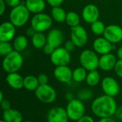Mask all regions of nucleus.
I'll return each mask as SVG.
<instances>
[{
  "mask_svg": "<svg viewBox=\"0 0 122 122\" xmlns=\"http://www.w3.org/2000/svg\"><path fill=\"white\" fill-rule=\"evenodd\" d=\"M118 108L114 97L102 95L96 98L92 104L91 109L93 114L99 118L112 117Z\"/></svg>",
  "mask_w": 122,
  "mask_h": 122,
  "instance_id": "obj_1",
  "label": "nucleus"
},
{
  "mask_svg": "<svg viewBox=\"0 0 122 122\" xmlns=\"http://www.w3.org/2000/svg\"><path fill=\"white\" fill-rule=\"evenodd\" d=\"M24 59L21 52L14 50L10 54L4 57L2 61V68L7 74L18 72L22 67Z\"/></svg>",
  "mask_w": 122,
  "mask_h": 122,
  "instance_id": "obj_2",
  "label": "nucleus"
},
{
  "mask_svg": "<svg viewBox=\"0 0 122 122\" xmlns=\"http://www.w3.org/2000/svg\"><path fill=\"white\" fill-rule=\"evenodd\" d=\"M29 16L30 11L25 4H21L20 5L12 8L9 13V21L16 27H21L28 22Z\"/></svg>",
  "mask_w": 122,
  "mask_h": 122,
  "instance_id": "obj_3",
  "label": "nucleus"
},
{
  "mask_svg": "<svg viewBox=\"0 0 122 122\" xmlns=\"http://www.w3.org/2000/svg\"><path fill=\"white\" fill-rule=\"evenodd\" d=\"M79 61L81 66L89 71L99 68V58L97 53L92 49L84 50L79 56Z\"/></svg>",
  "mask_w": 122,
  "mask_h": 122,
  "instance_id": "obj_4",
  "label": "nucleus"
},
{
  "mask_svg": "<svg viewBox=\"0 0 122 122\" xmlns=\"http://www.w3.org/2000/svg\"><path fill=\"white\" fill-rule=\"evenodd\" d=\"M53 23L51 16L45 13H39L33 16L31 19V26L36 32H44L49 29Z\"/></svg>",
  "mask_w": 122,
  "mask_h": 122,
  "instance_id": "obj_5",
  "label": "nucleus"
},
{
  "mask_svg": "<svg viewBox=\"0 0 122 122\" xmlns=\"http://www.w3.org/2000/svg\"><path fill=\"white\" fill-rule=\"evenodd\" d=\"M66 111L69 119L71 121L76 122L85 115L86 107L84 102L77 98L68 102Z\"/></svg>",
  "mask_w": 122,
  "mask_h": 122,
  "instance_id": "obj_6",
  "label": "nucleus"
},
{
  "mask_svg": "<svg viewBox=\"0 0 122 122\" xmlns=\"http://www.w3.org/2000/svg\"><path fill=\"white\" fill-rule=\"evenodd\" d=\"M34 94L37 99L44 104L53 103L57 97V94L54 88L48 84L39 85L34 92Z\"/></svg>",
  "mask_w": 122,
  "mask_h": 122,
  "instance_id": "obj_7",
  "label": "nucleus"
},
{
  "mask_svg": "<svg viewBox=\"0 0 122 122\" xmlns=\"http://www.w3.org/2000/svg\"><path fill=\"white\" fill-rule=\"evenodd\" d=\"M71 54L64 47L56 48L54 51L50 56L51 63L56 66H66L69 65L71 61Z\"/></svg>",
  "mask_w": 122,
  "mask_h": 122,
  "instance_id": "obj_8",
  "label": "nucleus"
},
{
  "mask_svg": "<svg viewBox=\"0 0 122 122\" xmlns=\"http://www.w3.org/2000/svg\"><path fill=\"white\" fill-rule=\"evenodd\" d=\"M102 89L104 94L115 97L120 92L118 81L112 76H106L102 81Z\"/></svg>",
  "mask_w": 122,
  "mask_h": 122,
  "instance_id": "obj_9",
  "label": "nucleus"
},
{
  "mask_svg": "<svg viewBox=\"0 0 122 122\" xmlns=\"http://www.w3.org/2000/svg\"><path fill=\"white\" fill-rule=\"evenodd\" d=\"M71 40L77 47L84 46L88 41V34L86 29L81 25L71 28Z\"/></svg>",
  "mask_w": 122,
  "mask_h": 122,
  "instance_id": "obj_10",
  "label": "nucleus"
},
{
  "mask_svg": "<svg viewBox=\"0 0 122 122\" xmlns=\"http://www.w3.org/2000/svg\"><path fill=\"white\" fill-rule=\"evenodd\" d=\"M112 44H117L122 41V27L117 24H110L106 26L103 34Z\"/></svg>",
  "mask_w": 122,
  "mask_h": 122,
  "instance_id": "obj_11",
  "label": "nucleus"
},
{
  "mask_svg": "<svg viewBox=\"0 0 122 122\" xmlns=\"http://www.w3.org/2000/svg\"><path fill=\"white\" fill-rule=\"evenodd\" d=\"M47 122H69V117L66 109L56 107L50 109L46 116Z\"/></svg>",
  "mask_w": 122,
  "mask_h": 122,
  "instance_id": "obj_12",
  "label": "nucleus"
},
{
  "mask_svg": "<svg viewBox=\"0 0 122 122\" xmlns=\"http://www.w3.org/2000/svg\"><path fill=\"white\" fill-rule=\"evenodd\" d=\"M72 73L73 71L68 65L59 66L54 70V76L59 82L68 84L72 80Z\"/></svg>",
  "mask_w": 122,
  "mask_h": 122,
  "instance_id": "obj_13",
  "label": "nucleus"
},
{
  "mask_svg": "<svg viewBox=\"0 0 122 122\" xmlns=\"http://www.w3.org/2000/svg\"><path fill=\"white\" fill-rule=\"evenodd\" d=\"M115 49V46L109 41L107 39L103 37L97 38L93 42V49L97 54L104 55L109 53H111L112 49Z\"/></svg>",
  "mask_w": 122,
  "mask_h": 122,
  "instance_id": "obj_14",
  "label": "nucleus"
},
{
  "mask_svg": "<svg viewBox=\"0 0 122 122\" xmlns=\"http://www.w3.org/2000/svg\"><path fill=\"white\" fill-rule=\"evenodd\" d=\"M81 16L86 22L92 24L93 22L99 20V9L95 4H89L84 7Z\"/></svg>",
  "mask_w": 122,
  "mask_h": 122,
  "instance_id": "obj_15",
  "label": "nucleus"
},
{
  "mask_svg": "<svg viewBox=\"0 0 122 122\" xmlns=\"http://www.w3.org/2000/svg\"><path fill=\"white\" fill-rule=\"evenodd\" d=\"M16 26L9 21L0 26V41H10L15 36Z\"/></svg>",
  "mask_w": 122,
  "mask_h": 122,
  "instance_id": "obj_16",
  "label": "nucleus"
},
{
  "mask_svg": "<svg viewBox=\"0 0 122 122\" xmlns=\"http://www.w3.org/2000/svg\"><path fill=\"white\" fill-rule=\"evenodd\" d=\"M117 61V56L112 53L102 55V56L99 57V68L104 71H111L114 69Z\"/></svg>",
  "mask_w": 122,
  "mask_h": 122,
  "instance_id": "obj_17",
  "label": "nucleus"
},
{
  "mask_svg": "<svg viewBox=\"0 0 122 122\" xmlns=\"http://www.w3.org/2000/svg\"><path fill=\"white\" fill-rule=\"evenodd\" d=\"M46 39L48 44H51L54 48H58L60 47L63 43L64 34L60 29H53L49 31Z\"/></svg>",
  "mask_w": 122,
  "mask_h": 122,
  "instance_id": "obj_18",
  "label": "nucleus"
},
{
  "mask_svg": "<svg viewBox=\"0 0 122 122\" xmlns=\"http://www.w3.org/2000/svg\"><path fill=\"white\" fill-rule=\"evenodd\" d=\"M6 81L11 88L16 90L21 89L24 87V78L18 72L7 74Z\"/></svg>",
  "mask_w": 122,
  "mask_h": 122,
  "instance_id": "obj_19",
  "label": "nucleus"
},
{
  "mask_svg": "<svg viewBox=\"0 0 122 122\" xmlns=\"http://www.w3.org/2000/svg\"><path fill=\"white\" fill-rule=\"evenodd\" d=\"M24 4L30 13L34 14L41 13L46 7L44 0H26Z\"/></svg>",
  "mask_w": 122,
  "mask_h": 122,
  "instance_id": "obj_20",
  "label": "nucleus"
},
{
  "mask_svg": "<svg viewBox=\"0 0 122 122\" xmlns=\"http://www.w3.org/2000/svg\"><path fill=\"white\" fill-rule=\"evenodd\" d=\"M2 117V119L6 122H23V115L21 113L12 108L4 111Z\"/></svg>",
  "mask_w": 122,
  "mask_h": 122,
  "instance_id": "obj_21",
  "label": "nucleus"
},
{
  "mask_svg": "<svg viewBox=\"0 0 122 122\" xmlns=\"http://www.w3.org/2000/svg\"><path fill=\"white\" fill-rule=\"evenodd\" d=\"M39 83L36 76L28 75L24 77V88L29 92H35L39 87Z\"/></svg>",
  "mask_w": 122,
  "mask_h": 122,
  "instance_id": "obj_22",
  "label": "nucleus"
},
{
  "mask_svg": "<svg viewBox=\"0 0 122 122\" xmlns=\"http://www.w3.org/2000/svg\"><path fill=\"white\" fill-rule=\"evenodd\" d=\"M51 14L52 19L55 21L59 22V23H62L66 21L67 13L62 7L59 6L52 7Z\"/></svg>",
  "mask_w": 122,
  "mask_h": 122,
  "instance_id": "obj_23",
  "label": "nucleus"
},
{
  "mask_svg": "<svg viewBox=\"0 0 122 122\" xmlns=\"http://www.w3.org/2000/svg\"><path fill=\"white\" fill-rule=\"evenodd\" d=\"M31 44L36 49H43V47L47 44L46 36L43 32H36L31 37Z\"/></svg>",
  "mask_w": 122,
  "mask_h": 122,
  "instance_id": "obj_24",
  "label": "nucleus"
},
{
  "mask_svg": "<svg viewBox=\"0 0 122 122\" xmlns=\"http://www.w3.org/2000/svg\"><path fill=\"white\" fill-rule=\"evenodd\" d=\"M12 45L14 47V50L19 52H21L24 51L27 47L28 45L27 38L24 35H19L14 39Z\"/></svg>",
  "mask_w": 122,
  "mask_h": 122,
  "instance_id": "obj_25",
  "label": "nucleus"
},
{
  "mask_svg": "<svg viewBox=\"0 0 122 122\" xmlns=\"http://www.w3.org/2000/svg\"><path fill=\"white\" fill-rule=\"evenodd\" d=\"M87 70L82 66H79L73 70L72 73V80L75 82L80 83L84 81H86L87 76Z\"/></svg>",
  "mask_w": 122,
  "mask_h": 122,
  "instance_id": "obj_26",
  "label": "nucleus"
},
{
  "mask_svg": "<svg viewBox=\"0 0 122 122\" xmlns=\"http://www.w3.org/2000/svg\"><path fill=\"white\" fill-rule=\"evenodd\" d=\"M100 74L97 70H93L89 71L86 79V82L89 86H95L100 81Z\"/></svg>",
  "mask_w": 122,
  "mask_h": 122,
  "instance_id": "obj_27",
  "label": "nucleus"
},
{
  "mask_svg": "<svg viewBox=\"0 0 122 122\" xmlns=\"http://www.w3.org/2000/svg\"><path fill=\"white\" fill-rule=\"evenodd\" d=\"M68 26H69L71 28L76 26L78 25H80V16L79 15L74 12V11H69L66 14V18L65 21Z\"/></svg>",
  "mask_w": 122,
  "mask_h": 122,
  "instance_id": "obj_28",
  "label": "nucleus"
},
{
  "mask_svg": "<svg viewBox=\"0 0 122 122\" xmlns=\"http://www.w3.org/2000/svg\"><path fill=\"white\" fill-rule=\"evenodd\" d=\"M105 29H106V26L100 20H97V21L93 22L92 24H91V29H92V31L95 35L100 36L102 34H104V32L105 31Z\"/></svg>",
  "mask_w": 122,
  "mask_h": 122,
  "instance_id": "obj_29",
  "label": "nucleus"
},
{
  "mask_svg": "<svg viewBox=\"0 0 122 122\" xmlns=\"http://www.w3.org/2000/svg\"><path fill=\"white\" fill-rule=\"evenodd\" d=\"M13 51H14L13 45H11L9 41H0V55L1 56L4 57Z\"/></svg>",
  "mask_w": 122,
  "mask_h": 122,
  "instance_id": "obj_30",
  "label": "nucleus"
},
{
  "mask_svg": "<svg viewBox=\"0 0 122 122\" xmlns=\"http://www.w3.org/2000/svg\"><path fill=\"white\" fill-rule=\"evenodd\" d=\"M92 97H93L92 91H91L90 89H84L80 90L77 94L78 99L84 102L91 100Z\"/></svg>",
  "mask_w": 122,
  "mask_h": 122,
  "instance_id": "obj_31",
  "label": "nucleus"
},
{
  "mask_svg": "<svg viewBox=\"0 0 122 122\" xmlns=\"http://www.w3.org/2000/svg\"><path fill=\"white\" fill-rule=\"evenodd\" d=\"M114 71L116 74L122 79V59H119L117 61V64L114 67Z\"/></svg>",
  "mask_w": 122,
  "mask_h": 122,
  "instance_id": "obj_32",
  "label": "nucleus"
},
{
  "mask_svg": "<svg viewBox=\"0 0 122 122\" xmlns=\"http://www.w3.org/2000/svg\"><path fill=\"white\" fill-rule=\"evenodd\" d=\"M55 49H56V48H54L53 46H51V44H49L47 43V44L43 47L42 49H43L44 54H45L46 55H49V56H51V54L54 51Z\"/></svg>",
  "mask_w": 122,
  "mask_h": 122,
  "instance_id": "obj_33",
  "label": "nucleus"
},
{
  "mask_svg": "<svg viewBox=\"0 0 122 122\" xmlns=\"http://www.w3.org/2000/svg\"><path fill=\"white\" fill-rule=\"evenodd\" d=\"M39 85H44V84H47L49 81V77L46 74H40L37 76Z\"/></svg>",
  "mask_w": 122,
  "mask_h": 122,
  "instance_id": "obj_34",
  "label": "nucleus"
},
{
  "mask_svg": "<svg viewBox=\"0 0 122 122\" xmlns=\"http://www.w3.org/2000/svg\"><path fill=\"white\" fill-rule=\"evenodd\" d=\"M69 52H71L74 50V49L76 48V45L75 44L71 41V40H69V41H67L65 44H64V46Z\"/></svg>",
  "mask_w": 122,
  "mask_h": 122,
  "instance_id": "obj_35",
  "label": "nucleus"
},
{
  "mask_svg": "<svg viewBox=\"0 0 122 122\" xmlns=\"http://www.w3.org/2000/svg\"><path fill=\"white\" fill-rule=\"evenodd\" d=\"M6 5L9 7L14 8L21 4V0H4Z\"/></svg>",
  "mask_w": 122,
  "mask_h": 122,
  "instance_id": "obj_36",
  "label": "nucleus"
},
{
  "mask_svg": "<svg viewBox=\"0 0 122 122\" xmlns=\"http://www.w3.org/2000/svg\"><path fill=\"white\" fill-rule=\"evenodd\" d=\"M1 104V107L4 111L8 110L9 109H11V103L8 99H4L3 101H1L0 102Z\"/></svg>",
  "mask_w": 122,
  "mask_h": 122,
  "instance_id": "obj_37",
  "label": "nucleus"
},
{
  "mask_svg": "<svg viewBox=\"0 0 122 122\" xmlns=\"http://www.w3.org/2000/svg\"><path fill=\"white\" fill-rule=\"evenodd\" d=\"M64 0H46V1L52 7L59 6L64 2Z\"/></svg>",
  "mask_w": 122,
  "mask_h": 122,
  "instance_id": "obj_38",
  "label": "nucleus"
},
{
  "mask_svg": "<svg viewBox=\"0 0 122 122\" xmlns=\"http://www.w3.org/2000/svg\"><path fill=\"white\" fill-rule=\"evenodd\" d=\"M76 122H95L94 119L89 115H84L81 118H80Z\"/></svg>",
  "mask_w": 122,
  "mask_h": 122,
  "instance_id": "obj_39",
  "label": "nucleus"
},
{
  "mask_svg": "<svg viewBox=\"0 0 122 122\" xmlns=\"http://www.w3.org/2000/svg\"><path fill=\"white\" fill-rule=\"evenodd\" d=\"M6 2L4 0H0V15L2 16L6 10Z\"/></svg>",
  "mask_w": 122,
  "mask_h": 122,
  "instance_id": "obj_40",
  "label": "nucleus"
},
{
  "mask_svg": "<svg viewBox=\"0 0 122 122\" xmlns=\"http://www.w3.org/2000/svg\"><path fill=\"white\" fill-rule=\"evenodd\" d=\"M36 32V31L31 26H30L29 28H28V29H26V34L27 36L31 38V37L35 34Z\"/></svg>",
  "mask_w": 122,
  "mask_h": 122,
  "instance_id": "obj_41",
  "label": "nucleus"
},
{
  "mask_svg": "<svg viewBox=\"0 0 122 122\" xmlns=\"http://www.w3.org/2000/svg\"><path fill=\"white\" fill-rule=\"evenodd\" d=\"M115 116H116V117L119 120L122 121V106L117 108V112H116V114H115Z\"/></svg>",
  "mask_w": 122,
  "mask_h": 122,
  "instance_id": "obj_42",
  "label": "nucleus"
},
{
  "mask_svg": "<svg viewBox=\"0 0 122 122\" xmlns=\"http://www.w3.org/2000/svg\"><path fill=\"white\" fill-rule=\"evenodd\" d=\"M98 122H116V121L112 117H104L100 118Z\"/></svg>",
  "mask_w": 122,
  "mask_h": 122,
  "instance_id": "obj_43",
  "label": "nucleus"
},
{
  "mask_svg": "<svg viewBox=\"0 0 122 122\" xmlns=\"http://www.w3.org/2000/svg\"><path fill=\"white\" fill-rule=\"evenodd\" d=\"M65 98H66V99L68 102H69V101L73 100L74 99H75V98H74V94H73V93H71V92H67V93L66 94V95H65Z\"/></svg>",
  "mask_w": 122,
  "mask_h": 122,
  "instance_id": "obj_44",
  "label": "nucleus"
},
{
  "mask_svg": "<svg viewBox=\"0 0 122 122\" xmlns=\"http://www.w3.org/2000/svg\"><path fill=\"white\" fill-rule=\"evenodd\" d=\"M117 56L119 59H122V46L119 47L117 51Z\"/></svg>",
  "mask_w": 122,
  "mask_h": 122,
  "instance_id": "obj_45",
  "label": "nucleus"
},
{
  "mask_svg": "<svg viewBox=\"0 0 122 122\" xmlns=\"http://www.w3.org/2000/svg\"><path fill=\"white\" fill-rule=\"evenodd\" d=\"M3 100H4V94L2 92H0V102Z\"/></svg>",
  "mask_w": 122,
  "mask_h": 122,
  "instance_id": "obj_46",
  "label": "nucleus"
},
{
  "mask_svg": "<svg viewBox=\"0 0 122 122\" xmlns=\"http://www.w3.org/2000/svg\"><path fill=\"white\" fill-rule=\"evenodd\" d=\"M0 122H6L4 120H3V119H1V121H0Z\"/></svg>",
  "mask_w": 122,
  "mask_h": 122,
  "instance_id": "obj_47",
  "label": "nucleus"
},
{
  "mask_svg": "<svg viewBox=\"0 0 122 122\" xmlns=\"http://www.w3.org/2000/svg\"><path fill=\"white\" fill-rule=\"evenodd\" d=\"M31 122V121H24V122Z\"/></svg>",
  "mask_w": 122,
  "mask_h": 122,
  "instance_id": "obj_48",
  "label": "nucleus"
}]
</instances>
